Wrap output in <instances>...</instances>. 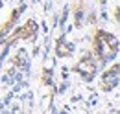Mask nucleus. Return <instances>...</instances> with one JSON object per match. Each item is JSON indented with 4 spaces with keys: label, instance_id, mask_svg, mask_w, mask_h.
<instances>
[{
    "label": "nucleus",
    "instance_id": "nucleus-1",
    "mask_svg": "<svg viewBox=\"0 0 120 114\" xmlns=\"http://www.w3.org/2000/svg\"><path fill=\"white\" fill-rule=\"evenodd\" d=\"M116 50H118V41L115 35L105 33V31H96L94 35V52L92 55L98 59L100 63H105L113 57H116Z\"/></svg>",
    "mask_w": 120,
    "mask_h": 114
},
{
    "label": "nucleus",
    "instance_id": "nucleus-2",
    "mask_svg": "<svg viewBox=\"0 0 120 114\" xmlns=\"http://www.w3.org/2000/svg\"><path fill=\"white\" fill-rule=\"evenodd\" d=\"M74 70L78 72L85 81H92L94 75H96V70H98V63H96V59H94L92 53H87V55L78 63V66H76Z\"/></svg>",
    "mask_w": 120,
    "mask_h": 114
},
{
    "label": "nucleus",
    "instance_id": "nucleus-5",
    "mask_svg": "<svg viewBox=\"0 0 120 114\" xmlns=\"http://www.w3.org/2000/svg\"><path fill=\"white\" fill-rule=\"evenodd\" d=\"M72 53V44H68L65 39H57L56 44V55L57 57H68Z\"/></svg>",
    "mask_w": 120,
    "mask_h": 114
},
{
    "label": "nucleus",
    "instance_id": "nucleus-3",
    "mask_svg": "<svg viewBox=\"0 0 120 114\" xmlns=\"http://www.w3.org/2000/svg\"><path fill=\"white\" fill-rule=\"evenodd\" d=\"M116 85H118V64H113V68L104 74L102 83H100V88L105 90V92H111Z\"/></svg>",
    "mask_w": 120,
    "mask_h": 114
},
{
    "label": "nucleus",
    "instance_id": "nucleus-4",
    "mask_svg": "<svg viewBox=\"0 0 120 114\" xmlns=\"http://www.w3.org/2000/svg\"><path fill=\"white\" fill-rule=\"evenodd\" d=\"M11 64H13L15 68H28V64H30V59H28L26 50H19L15 55L11 57Z\"/></svg>",
    "mask_w": 120,
    "mask_h": 114
}]
</instances>
